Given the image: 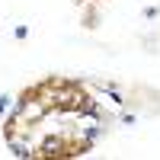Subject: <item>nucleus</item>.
Wrapping results in <instances>:
<instances>
[{"instance_id":"obj_1","label":"nucleus","mask_w":160,"mask_h":160,"mask_svg":"<svg viewBox=\"0 0 160 160\" xmlns=\"http://www.w3.org/2000/svg\"><path fill=\"white\" fill-rule=\"evenodd\" d=\"M22 102L26 106H38L42 112L61 109V112H80L90 106L87 90L74 83V80H61V77H48L42 83H35L29 90H22Z\"/></svg>"},{"instance_id":"obj_2","label":"nucleus","mask_w":160,"mask_h":160,"mask_svg":"<svg viewBox=\"0 0 160 160\" xmlns=\"http://www.w3.org/2000/svg\"><path fill=\"white\" fill-rule=\"evenodd\" d=\"M87 148L90 141L80 135H55L35 151V157H77V154H87Z\"/></svg>"}]
</instances>
